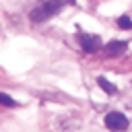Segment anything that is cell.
I'll return each instance as SVG.
<instances>
[{
	"label": "cell",
	"instance_id": "1",
	"mask_svg": "<svg viewBox=\"0 0 132 132\" xmlns=\"http://www.w3.org/2000/svg\"><path fill=\"white\" fill-rule=\"evenodd\" d=\"M62 6H64V0H45V2H41L39 6H35L31 10L29 19L33 23H43V21L52 19L54 14H58L62 10Z\"/></svg>",
	"mask_w": 132,
	"mask_h": 132
},
{
	"label": "cell",
	"instance_id": "2",
	"mask_svg": "<svg viewBox=\"0 0 132 132\" xmlns=\"http://www.w3.org/2000/svg\"><path fill=\"white\" fill-rule=\"evenodd\" d=\"M105 126L109 130H113V132H122V130L128 128V118L124 113H120V111H109L105 116Z\"/></svg>",
	"mask_w": 132,
	"mask_h": 132
},
{
	"label": "cell",
	"instance_id": "3",
	"mask_svg": "<svg viewBox=\"0 0 132 132\" xmlns=\"http://www.w3.org/2000/svg\"><path fill=\"white\" fill-rule=\"evenodd\" d=\"M78 41H80V47L87 52V54H95L99 52L103 45H101V39L95 37V35H87V33H80L78 35Z\"/></svg>",
	"mask_w": 132,
	"mask_h": 132
},
{
	"label": "cell",
	"instance_id": "4",
	"mask_svg": "<svg viewBox=\"0 0 132 132\" xmlns=\"http://www.w3.org/2000/svg\"><path fill=\"white\" fill-rule=\"evenodd\" d=\"M126 47H128L126 41H109L103 50H105V56L107 58H118V56H122L126 52Z\"/></svg>",
	"mask_w": 132,
	"mask_h": 132
},
{
	"label": "cell",
	"instance_id": "5",
	"mask_svg": "<svg viewBox=\"0 0 132 132\" xmlns=\"http://www.w3.org/2000/svg\"><path fill=\"white\" fill-rule=\"evenodd\" d=\"M97 82H99V87H101V89H103L105 93H116V87H113V85H111V82H109L107 78L99 76V78H97Z\"/></svg>",
	"mask_w": 132,
	"mask_h": 132
},
{
	"label": "cell",
	"instance_id": "6",
	"mask_svg": "<svg viewBox=\"0 0 132 132\" xmlns=\"http://www.w3.org/2000/svg\"><path fill=\"white\" fill-rule=\"evenodd\" d=\"M118 25L130 29V27H132V21H130V16H120V19H118Z\"/></svg>",
	"mask_w": 132,
	"mask_h": 132
},
{
	"label": "cell",
	"instance_id": "7",
	"mask_svg": "<svg viewBox=\"0 0 132 132\" xmlns=\"http://www.w3.org/2000/svg\"><path fill=\"white\" fill-rule=\"evenodd\" d=\"M0 103H2V105H14V99H10L8 95L0 93Z\"/></svg>",
	"mask_w": 132,
	"mask_h": 132
},
{
	"label": "cell",
	"instance_id": "8",
	"mask_svg": "<svg viewBox=\"0 0 132 132\" xmlns=\"http://www.w3.org/2000/svg\"><path fill=\"white\" fill-rule=\"evenodd\" d=\"M68 2H74V0H68Z\"/></svg>",
	"mask_w": 132,
	"mask_h": 132
}]
</instances>
